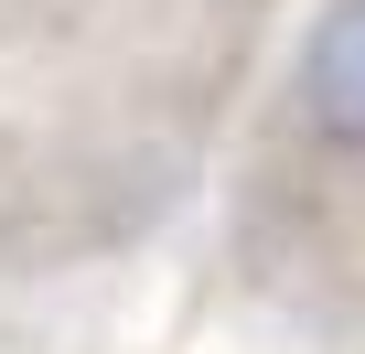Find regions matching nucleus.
<instances>
[{
    "label": "nucleus",
    "mask_w": 365,
    "mask_h": 354,
    "mask_svg": "<svg viewBox=\"0 0 365 354\" xmlns=\"http://www.w3.org/2000/svg\"><path fill=\"white\" fill-rule=\"evenodd\" d=\"M301 108L333 150H365V0H344V11H322L312 54H301Z\"/></svg>",
    "instance_id": "nucleus-1"
}]
</instances>
